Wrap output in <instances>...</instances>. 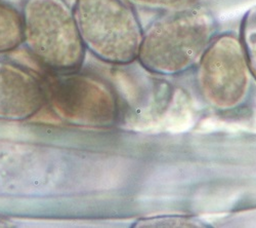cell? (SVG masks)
<instances>
[{
    "label": "cell",
    "mask_w": 256,
    "mask_h": 228,
    "mask_svg": "<svg viewBox=\"0 0 256 228\" xmlns=\"http://www.w3.org/2000/svg\"><path fill=\"white\" fill-rule=\"evenodd\" d=\"M240 43L249 72L256 80V7L250 9L242 20Z\"/></svg>",
    "instance_id": "8"
},
{
    "label": "cell",
    "mask_w": 256,
    "mask_h": 228,
    "mask_svg": "<svg viewBox=\"0 0 256 228\" xmlns=\"http://www.w3.org/2000/svg\"><path fill=\"white\" fill-rule=\"evenodd\" d=\"M54 75L44 90L46 101L60 119L90 129L111 128L117 122L118 100L104 81L77 71Z\"/></svg>",
    "instance_id": "4"
},
{
    "label": "cell",
    "mask_w": 256,
    "mask_h": 228,
    "mask_svg": "<svg viewBox=\"0 0 256 228\" xmlns=\"http://www.w3.org/2000/svg\"><path fill=\"white\" fill-rule=\"evenodd\" d=\"M172 227V226H178V227H198V226H204L201 224V222L193 219L188 218L184 216H167V217H157V218H148V219H142L138 220L134 227Z\"/></svg>",
    "instance_id": "9"
},
{
    "label": "cell",
    "mask_w": 256,
    "mask_h": 228,
    "mask_svg": "<svg viewBox=\"0 0 256 228\" xmlns=\"http://www.w3.org/2000/svg\"><path fill=\"white\" fill-rule=\"evenodd\" d=\"M23 41L34 58L54 73L77 71L85 47L73 12L64 0H27Z\"/></svg>",
    "instance_id": "2"
},
{
    "label": "cell",
    "mask_w": 256,
    "mask_h": 228,
    "mask_svg": "<svg viewBox=\"0 0 256 228\" xmlns=\"http://www.w3.org/2000/svg\"><path fill=\"white\" fill-rule=\"evenodd\" d=\"M216 30L214 18L205 8L174 11L142 34L138 59L151 73L182 74L199 62Z\"/></svg>",
    "instance_id": "1"
},
{
    "label": "cell",
    "mask_w": 256,
    "mask_h": 228,
    "mask_svg": "<svg viewBox=\"0 0 256 228\" xmlns=\"http://www.w3.org/2000/svg\"><path fill=\"white\" fill-rule=\"evenodd\" d=\"M23 43V19L12 7L0 3V54Z\"/></svg>",
    "instance_id": "7"
},
{
    "label": "cell",
    "mask_w": 256,
    "mask_h": 228,
    "mask_svg": "<svg viewBox=\"0 0 256 228\" xmlns=\"http://www.w3.org/2000/svg\"><path fill=\"white\" fill-rule=\"evenodd\" d=\"M73 14L84 47L98 59L113 65L138 59L142 31L123 0H77Z\"/></svg>",
    "instance_id": "3"
},
{
    "label": "cell",
    "mask_w": 256,
    "mask_h": 228,
    "mask_svg": "<svg viewBox=\"0 0 256 228\" xmlns=\"http://www.w3.org/2000/svg\"><path fill=\"white\" fill-rule=\"evenodd\" d=\"M198 67L200 92L212 107L228 111L243 104L249 90V69L240 39L232 34L213 38Z\"/></svg>",
    "instance_id": "5"
},
{
    "label": "cell",
    "mask_w": 256,
    "mask_h": 228,
    "mask_svg": "<svg viewBox=\"0 0 256 228\" xmlns=\"http://www.w3.org/2000/svg\"><path fill=\"white\" fill-rule=\"evenodd\" d=\"M127 2L148 8L178 11L193 7L196 0H127Z\"/></svg>",
    "instance_id": "10"
},
{
    "label": "cell",
    "mask_w": 256,
    "mask_h": 228,
    "mask_svg": "<svg viewBox=\"0 0 256 228\" xmlns=\"http://www.w3.org/2000/svg\"><path fill=\"white\" fill-rule=\"evenodd\" d=\"M46 102V90L39 79L23 68L0 61V119H28Z\"/></svg>",
    "instance_id": "6"
}]
</instances>
